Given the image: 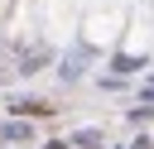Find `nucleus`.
Listing matches in <instances>:
<instances>
[{
	"instance_id": "nucleus-1",
	"label": "nucleus",
	"mask_w": 154,
	"mask_h": 149,
	"mask_svg": "<svg viewBox=\"0 0 154 149\" xmlns=\"http://www.w3.org/2000/svg\"><path fill=\"white\" fill-rule=\"evenodd\" d=\"M0 139H14V144H29V125L10 120V125H0Z\"/></svg>"
},
{
	"instance_id": "nucleus-2",
	"label": "nucleus",
	"mask_w": 154,
	"mask_h": 149,
	"mask_svg": "<svg viewBox=\"0 0 154 149\" xmlns=\"http://www.w3.org/2000/svg\"><path fill=\"white\" fill-rule=\"evenodd\" d=\"M14 111H19V115H24V111H29V115H48V111H53V106H43V101H19V106H14Z\"/></svg>"
}]
</instances>
